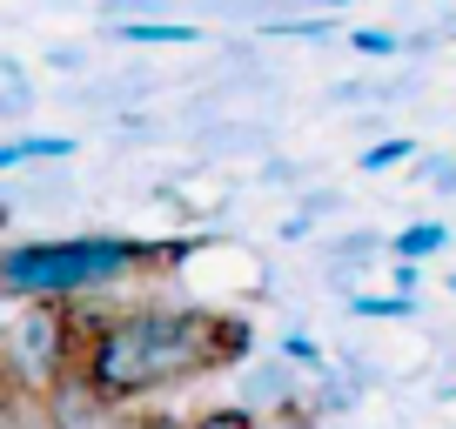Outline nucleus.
<instances>
[{
    "label": "nucleus",
    "mask_w": 456,
    "mask_h": 429,
    "mask_svg": "<svg viewBox=\"0 0 456 429\" xmlns=\"http://www.w3.org/2000/svg\"><path fill=\"white\" fill-rule=\"evenodd\" d=\"M248 362V322L208 309H128L101 315L81 336V362L74 369L101 383L108 396H155V389L195 383L208 369H235Z\"/></svg>",
    "instance_id": "nucleus-1"
},
{
    "label": "nucleus",
    "mask_w": 456,
    "mask_h": 429,
    "mask_svg": "<svg viewBox=\"0 0 456 429\" xmlns=\"http://www.w3.org/2000/svg\"><path fill=\"white\" fill-rule=\"evenodd\" d=\"M195 242H134V235H47V242H7L0 255V288L7 295H94L108 282H128L148 262H182Z\"/></svg>",
    "instance_id": "nucleus-2"
},
{
    "label": "nucleus",
    "mask_w": 456,
    "mask_h": 429,
    "mask_svg": "<svg viewBox=\"0 0 456 429\" xmlns=\"http://www.w3.org/2000/svg\"><path fill=\"white\" fill-rule=\"evenodd\" d=\"M7 315H14L7 322V376L28 396H47L81 362V315L61 295H7Z\"/></svg>",
    "instance_id": "nucleus-3"
},
{
    "label": "nucleus",
    "mask_w": 456,
    "mask_h": 429,
    "mask_svg": "<svg viewBox=\"0 0 456 429\" xmlns=\"http://www.w3.org/2000/svg\"><path fill=\"white\" fill-rule=\"evenodd\" d=\"M41 402H47V416H54L61 429H155V416H142L128 396H108V389L87 383L81 369H68Z\"/></svg>",
    "instance_id": "nucleus-4"
},
{
    "label": "nucleus",
    "mask_w": 456,
    "mask_h": 429,
    "mask_svg": "<svg viewBox=\"0 0 456 429\" xmlns=\"http://www.w3.org/2000/svg\"><path fill=\"white\" fill-rule=\"evenodd\" d=\"M309 383H315V369L302 376L296 356H269V362H248L242 369L235 396H242L256 416H275V409H302V402H309Z\"/></svg>",
    "instance_id": "nucleus-5"
},
{
    "label": "nucleus",
    "mask_w": 456,
    "mask_h": 429,
    "mask_svg": "<svg viewBox=\"0 0 456 429\" xmlns=\"http://www.w3.org/2000/svg\"><path fill=\"white\" fill-rule=\"evenodd\" d=\"M74 134H14V142H0V168L7 174H20V168H34V161H74Z\"/></svg>",
    "instance_id": "nucleus-6"
},
{
    "label": "nucleus",
    "mask_w": 456,
    "mask_h": 429,
    "mask_svg": "<svg viewBox=\"0 0 456 429\" xmlns=\"http://www.w3.org/2000/svg\"><path fill=\"white\" fill-rule=\"evenodd\" d=\"M114 41H128V47H195L201 28H195V20L155 14V20H121V28H114Z\"/></svg>",
    "instance_id": "nucleus-7"
},
{
    "label": "nucleus",
    "mask_w": 456,
    "mask_h": 429,
    "mask_svg": "<svg viewBox=\"0 0 456 429\" xmlns=\"http://www.w3.org/2000/svg\"><path fill=\"white\" fill-rule=\"evenodd\" d=\"M443 248H450V222H410V229L389 235V255H416V262H429V255H443Z\"/></svg>",
    "instance_id": "nucleus-8"
},
{
    "label": "nucleus",
    "mask_w": 456,
    "mask_h": 429,
    "mask_svg": "<svg viewBox=\"0 0 456 429\" xmlns=\"http://www.w3.org/2000/svg\"><path fill=\"white\" fill-rule=\"evenodd\" d=\"M0 115H7V121H28L34 115V81H28V68H20L14 54L0 61Z\"/></svg>",
    "instance_id": "nucleus-9"
},
{
    "label": "nucleus",
    "mask_w": 456,
    "mask_h": 429,
    "mask_svg": "<svg viewBox=\"0 0 456 429\" xmlns=\"http://www.w3.org/2000/svg\"><path fill=\"white\" fill-rule=\"evenodd\" d=\"M349 315H362V322H410L416 295H403V288H389V295H349Z\"/></svg>",
    "instance_id": "nucleus-10"
},
{
    "label": "nucleus",
    "mask_w": 456,
    "mask_h": 429,
    "mask_svg": "<svg viewBox=\"0 0 456 429\" xmlns=\"http://www.w3.org/2000/svg\"><path fill=\"white\" fill-rule=\"evenodd\" d=\"M410 155H416V134H383V142L362 148V174H389L396 161H410Z\"/></svg>",
    "instance_id": "nucleus-11"
},
{
    "label": "nucleus",
    "mask_w": 456,
    "mask_h": 429,
    "mask_svg": "<svg viewBox=\"0 0 456 429\" xmlns=\"http://www.w3.org/2000/svg\"><path fill=\"white\" fill-rule=\"evenodd\" d=\"M7 416H14V429H61L54 416H47V402L28 396V389H7Z\"/></svg>",
    "instance_id": "nucleus-12"
},
{
    "label": "nucleus",
    "mask_w": 456,
    "mask_h": 429,
    "mask_svg": "<svg viewBox=\"0 0 456 429\" xmlns=\"http://www.w3.org/2000/svg\"><path fill=\"white\" fill-rule=\"evenodd\" d=\"M188 429H262V416L248 402H222V409H201Z\"/></svg>",
    "instance_id": "nucleus-13"
},
{
    "label": "nucleus",
    "mask_w": 456,
    "mask_h": 429,
    "mask_svg": "<svg viewBox=\"0 0 456 429\" xmlns=\"http://www.w3.org/2000/svg\"><path fill=\"white\" fill-rule=\"evenodd\" d=\"M349 47L370 54V61H389V54H403V34H389V28H349Z\"/></svg>",
    "instance_id": "nucleus-14"
},
{
    "label": "nucleus",
    "mask_w": 456,
    "mask_h": 429,
    "mask_svg": "<svg viewBox=\"0 0 456 429\" xmlns=\"http://www.w3.org/2000/svg\"><path fill=\"white\" fill-rule=\"evenodd\" d=\"M168 14V0H101V20L108 28H121V20H155Z\"/></svg>",
    "instance_id": "nucleus-15"
},
{
    "label": "nucleus",
    "mask_w": 456,
    "mask_h": 429,
    "mask_svg": "<svg viewBox=\"0 0 456 429\" xmlns=\"http://www.w3.org/2000/svg\"><path fill=\"white\" fill-rule=\"evenodd\" d=\"M389 288L416 295V288H423V262H416V255H389Z\"/></svg>",
    "instance_id": "nucleus-16"
},
{
    "label": "nucleus",
    "mask_w": 456,
    "mask_h": 429,
    "mask_svg": "<svg viewBox=\"0 0 456 429\" xmlns=\"http://www.w3.org/2000/svg\"><path fill=\"white\" fill-rule=\"evenodd\" d=\"M423 182L436 188V195H450V188H456V161H450V155H429V161H423Z\"/></svg>",
    "instance_id": "nucleus-17"
},
{
    "label": "nucleus",
    "mask_w": 456,
    "mask_h": 429,
    "mask_svg": "<svg viewBox=\"0 0 456 429\" xmlns=\"http://www.w3.org/2000/svg\"><path fill=\"white\" fill-rule=\"evenodd\" d=\"M282 356H296V362H302V369H322V349H315V343H309V336H296V329H289V336H282Z\"/></svg>",
    "instance_id": "nucleus-18"
},
{
    "label": "nucleus",
    "mask_w": 456,
    "mask_h": 429,
    "mask_svg": "<svg viewBox=\"0 0 456 429\" xmlns=\"http://www.w3.org/2000/svg\"><path fill=\"white\" fill-rule=\"evenodd\" d=\"M302 235H315V208H296L282 222V242H302Z\"/></svg>",
    "instance_id": "nucleus-19"
},
{
    "label": "nucleus",
    "mask_w": 456,
    "mask_h": 429,
    "mask_svg": "<svg viewBox=\"0 0 456 429\" xmlns=\"http://www.w3.org/2000/svg\"><path fill=\"white\" fill-rule=\"evenodd\" d=\"M155 429H188V423H175V416H155Z\"/></svg>",
    "instance_id": "nucleus-20"
},
{
    "label": "nucleus",
    "mask_w": 456,
    "mask_h": 429,
    "mask_svg": "<svg viewBox=\"0 0 456 429\" xmlns=\"http://www.w3.org/2000/svg\"><path fill=\"white\" fill-rule=\"evenodd\" d=\"M315 7H349V0H315Z\"/></svg>",
    "instance_id": "nucleus-21"
},
{
    "label": "nucleus",
    "mask_w": 456,
    "mask_h": 429,
    "mask_svg": "<svg viewBox=\"0 0 456 429\" xmlns=\"http://www.w3.org/2000/svg\"><path fill=\"white\" fill-rule=\"evenodd\" d=\"M443 288H450V295H456V269H450V282H443Z\"/></svg>",
    "instance_id": "nucleus-22"
}]
</instances>
